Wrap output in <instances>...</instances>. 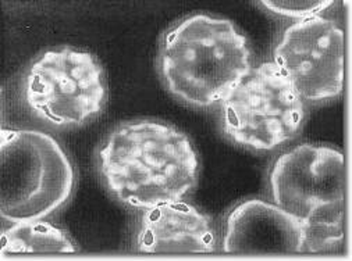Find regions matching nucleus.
Returning a JSON list of instances; mask_svg holds the SVG:
<instances>
[{
  "label": "nucleus",
  "instance_id": "f257e3e1",
  "mask_svg": "<svg viewBox=\"0 0 352 261\" xmlns=\"http://www.w3.org/2000/svg\"><path fill=\"white\" fill-rule=\"evenodd\" d=\"M99 161L109 190L138 209L180 202L198 181L199 161L188 137L162 122L116 128L99 152Z\"/></svg>",
  "mask_w": 352,
  "mask_h": 261
},
{
  "label": "nucleus",
  "instance_id": "f03ea898",
  "mask_svg": "<svg viewBox=\"0 0 352 261\" xmlns=\"http://www.w3.org/2000/svg\"><path fill=\"white\" fill-rule=\"evenodd\" d=\"M159 67L174 96L208 107L223 102L251 73V49L230 20L195 14L166 34Z\"/></svg>",
  "mask_w": 352,
  "mask_h": 261
},
{
  "label": "nucleus",
  "instance_id": "7ed1b4c3",
  "mask_svg": "<svg viewBox=\"0 0 352 261\" xmlns=\"http://www.w3.org/2000/svg\"><path fill=\"white\" fill-rule=\"evenodd\" d=\"M274 205L304 228V253L330 251L344 242L345 159L342 152L311 144L281 155L273 164Z\"/></svg>",
  "mask_w": 352,
  "mask_h": 261
},
{
  "label": "nucleus",
  "instance_id": "20e7f679",
  "mask_svg": "<svg viewBox=\"0 0 352 261\" xmlns=\"http://www.w3.org/2000/svg\"><path fill=\"white\" fill-rule=\"evenodd\" d=\"M76 185L74 167L52 135L38 129L0 134V216L38 221L65 206Z\"/></svg>",
  "mask_w": 352,
  "mask_h": 261
},
{
  "label": "nucleus",
  "instance_id": "39448f33",
  "mask_svg": "<svg viewBox=\"0 0 352 261\" xmlns=\"http://www.w3.org/2000/svg\"><path fill=\"white\" fill-rule=\"evenodd\" d=\"M304 103L274 63H263L221 102L224 134L255 150L294 138L304 122Z\"/></svg>",
  "mask_w": 352,
  "mask_h": 261
},
{
  "label": "nucleus",
  "instance_id": "423d86ee",
  "mask_svg": "<svg viewBox=\"0 0 352 261\" xmlns=\"http://www.w3.org/2000/svg\"><path fill=\"white\" fill-rule=\"evenodd\" d=\"M24 98L31 111L52 125H81L104 106L103 70L85 50H47L31 64Z\"/></svg>",
  "mask_w": 352,
  "mask_h": 261
},
{
  "label": "nucleus",
  "instance_id": "0eeeda50",
  "mask_svg": "<svg viewBox=\"0 0 352 261\" xmlns=\"http://www.w3.org/2000/svg\"><path fill=\"white\" fill-rule=\"evenodd\" d=\"M274 60L301 99L323 102L337 98L344 88V30L320 16L298 21L284 31Z\"/></svg>",
  "mask_w": 352,
  "mask_h": 261
},
{
  "label": "nucleus",
  "instance_id": "6e6552de",
  "mask_svg": "<svg viewBox=\"0 0 352 261\" xmlns=\"http://www.w3.org/2000/svg\"><path fill=\"white\" fill-rule=\"evenodd\" d=\"M302 224L274 203L250 199L226 220L223 251L231 254L304 253Z\"/></svg>",
  "mask_w": 352,
  "mask_h": 261
},
{
  "label": "nucleus",
  "instance_id": "1a4fd4ad",
  "mask_svg": "<svg viewBox=\"0 0 352 261\" xmlns=\"http://www.w3.org/2000/svg\"><path fill=\"white\" fill-rule=\"evenodd\" d=\"M138 249L149 254L210 253L216 249V235L206 214L191 205L171 202L145 213Z\"/></svg>",
  "mask_w": 352,
  "mask_h": 261
},
{
  "label": "nucleus",
  "instance_id": "9d476101",
  "mask_svg": "<svg viewBox=\"0 0 352 261\" xmlns=\"http://www.w3.org/2000/svg\"><path fill=\"white\" fill-rule=\"evenodd\" d=\"M77 247L65 231L49 223H14L2 234V257L32 253H74Z\"/></svg>",
  "mask_w": 352,
  "mask_h": 261
},
{
  "label": "nucleus",
  "instance_id": "9b49d317",
  "mask_svg": "<svg viewBox=\"0 0 352 261\" xmlns=\"http://www.w3.org/2000/svg\"><path fill=\"white\" fill-rule=\"evenodd\" d=\"M261 5L277 16L302 21L327 10L333 2H330V0H307V2H301V0H297V2H272V0H265V2H261Z\"/></svg>",
  "mask_w": 352,
  "mask_h": 261
}]
</instances>
